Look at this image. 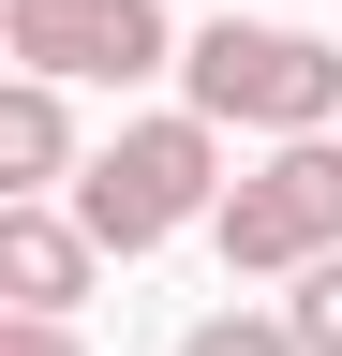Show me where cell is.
Listing matches in <instances>:
<instances>
[{"instance_id":"cell-1","label":"cell","mask_w":342,"mask_h":356,"mask_svg":"<svg viewBox=\"0 0 342 356\" xmlns=\"http://www.w3.org/2000/svg\"><path fill=\"white\" fill-rule=\"evenodd\" d=\"M224 193H238V178H224V119L164 104V119H119L104 149H90V178H75V222H90L104 252H164V238H194Z\"/></svg>"},{"instance_id":"cell-2","label":"cell","mask_w":342,"mask_h":356,"mask_svg":"<svg viewBox=\"0 0 342 356\" xmlns=\"http://www.w3.org/2000/svg\"><path fill=\"white\" fill-rule=\"evenodd\" d=\"M179 104L194 119H224V134H327L342 119V44H313V30H283V15H208L194 44H179Z\"/></svg>"},{"instance_id":"cell-3","label":"cell","mask_w":342,"mask_h":356,"mask_svg":"<svg viewBox=\"0 0 342 356\" xmlns=\"http://www.w3.org/2000/svg\"><path fill=\"white\" fill-rule=\"evenodd\" d=\"M208 238H224L238 282H297V267H327V252H342V134H283V149L208 208Z\"/></svg>"},{"instance_id":"cell-4","label":"cell","mask_w":342,"mask_h":356,"mask_svg":"<svg viewBox=\"0 0 342 356\" xmlns=\"http://www.w3.org/2000/svg\"><path fill=\"white\" fill-rule=\"evenodd\" d=\"M0 44H15V74H60V89L179 74V15L164 0H0Z\"/></svg>"},{"instance_id":"cell-5","label":"cell","mask_w":342,"mask_h":356,"mask_svg":"<svg viewBox=\"0 0 342 356\" xmlns=\"http://www.w3.org/2000/svg\"><path fill=\"white\" fill-rule=\"evenodd\" d=\"M90 267H104V238H90L75 208H45V193H0V312H45V327H75Z\"/></svg>"},{"instance_id":"cell-6","label":"cell","mask_w":342,"mask_h":356,"mask_svg":"<svg viewBox=\"0 0 342 356\" xmlns=\"http://www.w3.org/2000/svg\"><path fill=\"white\" fill-rule=\"evenodd\" d=\"M60 178H90L75 104H60V74H15L0 89V193H60Z\"/></svg>"},{"instance_id":"cell-7","label":"cell","mask_w":342,"mask_h":356,"mask_svg":"<svg viewBox=\"0 0 342 356\" xmlns=\"http://www.w3.org/2000/svg\"><path fill=\"white\" fill-rule=\"evenodd\" d=\"M179 356H313V341L283 312H208V327H179Z\"/></svg>"},{"instance_id":"cell-8","label":"cell","mask_w":342,"mask_h":356,"mask_svg":"<svg viewBox=\"0 0 342 356\" xmlns=\"http://www.w3.org/2000/svg\"><path fill=\"white\" fill-rule=\"evenodd\" d=\"M283 327L313 341V356H342V252H327V267H297V297H283Z\"/></svg>"},{"instance_id":"cell-9","label":"cell","mask_w":342,"mask_h":356,"mask_svg":"<svg viewBox=\"0 0 342 356\" xmlns=\"http://www.w3.org/2000/svg\"><path fill=\"white\" fill-rule=\"evenodd\" d=\"M0 356H90L75 327H45V312H0Z\"/></svg>"}]
</instances>
